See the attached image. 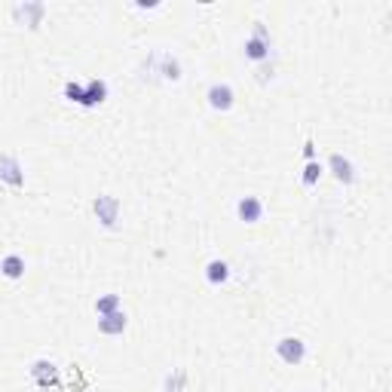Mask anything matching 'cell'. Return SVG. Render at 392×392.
Masks as SVG:
<instances>
[{
	"mask_svg": "<svg viewBox=\"0 0 392 392\" xmlns=\"http://www.w3.org/2000/svg\"><path fill=\"white\" fill-rule=\"evenodd\" d=\"M243 53H245L248 62H255V65H261V62H266V58H270L273 43H270V34H266L264 22H255V31H252V37H245Z\"/></svg>",
	"mask_w": 392,
	"mask_h": 392,
	"instance_id": "obj_1",
	"label": "cell"
},
{
	"mask_svg": "<svg viewBox=\"0 0 392 392\" xmlns=\"http://www.w3.org/2000/svg\"><path fill=\"white\" fill-rule=\"evenodd\" d=\"M93 212H95V218L102 221V227L114 230L116 221H120V199L111 196V194L95 196V199H93Z\"/></svg>",
	"mask_w": 392,
	"mask_h": 392,
	"instance_id": "obj_2",
	"label": "cell"
},
{
	"mask_svg": "<svg viewBox=\"0 0 392 392\" xmlns=\"http://www.w3.org/2000/svg\"><path fill=\"white\" fill-rule=\"evenodd\" d=\"M43 15H46V4H40V0H25V4L13 6V19L19 25H28V28L43 25Z\"/></svg>",
	"mask_w": 392,
	"mask_h": 392,
	"instance_id": "obj_3",
	"label": "cell"
},
{
	"mask_svg": "<svg viewBox=\"0 0 392 392\" xmlns=\"http://www.w3.org/2000/svg\"><path fill=\"white\" fill-rule=\"evenodd\" d=\"M205 98H208V107H212V111H218V114H227L230 107L236 104V93H233L230 83H212V86H208V93H205Z\"/></svg>",
	"mask_w": 392,
	"mask_h": 392,
	"instance_id": "obj_4",
	"label": "cell"
},
{
	"mask_svg": "<svg viewBox=\"0 0 392 392\" xmlns=\"http://www.w3.org/2000/svg\"><path fill=\"white\" fill-rule=\"evenodd\" d=\"M0 181L10 187H25V165L19 163V156L0 154Z\"/></svg>",
	"mask_w": 392,
	"mask_h": 392,
	"instance_id": "obj_5",
	"label": "cell"
},
{
	"mask_svg": "<svg viewBox=\"0 0 392 392\" xmlns=\"http://www.w3.org/2000/svg\"><path fill=\"white\" fill-rule=\"evenodd\" d=\"M276 356L285 365H300L306 358V344L300 337H282L276 344Z\"/></svg>",
	"mask_w": 392,
	"mask_h": 392,
	"instance_id": "obj_6",
	"label": "cell"
},
{
	"mask_svg": "<svg viewBox=\"0 0 392 392\" xmlns=\"http://www.w3.org/2000/svg\"><path fill=\"white\" fill-rule=\"evenodd\" d=\"M328 169H331V175L340 181V184H356V165H353V160L349 156H344V154H331L328 156Z\"/></svg>",
	"mask_w": 392,
	"mask_h": 392,
	"instance_id": "obj_7",
	"label": "cell"
},
{
	"mask_svg": "<svg viewBox=\"0 0 392 392\" xmlns=\"http://www.w3.org/2000/svg\"><path fill=\"white\" fill-rule=\"evenodd\" d=\"M107 80L102 77H93V80H86L83 83V107H98V104H104L107 102Z\"/></svg>",
	"mask_w": 392,
	"mask_h": 392,
	"instance_id": "obj_8",
	"label": "cell"
},
{
	"mask_svg": "<svg viewBox=\"0 0 392 392\" xmlns=\"http://www.w3.org/2000/svg\"><path fill=\"white\" fill-rule=\"evenodd\" d=\"M126 328H129V319L123 310H116L111 316H98V331H102L104 337H120Z\"/></svg>",
	"mask_w": 392,
	"mask_h": 392,
	"instance_id": "obj_9",
	"label": "cell"
},
{
	"mask_svg": "<svg viewBox=\"0 0 392 392\" xmlns=\"http://www.w3.org/2000/svg\"><path fill=\"white\" fill-rule=\"evenodd\" d=\"M236 215H239V221H245V224H257L264 218V203L257 196H243L236 203Z\"/></svg>",
	"mask_w": 392,
	"mask_h": 392,
	"instance_id": "obj_10",
	"label": "cell"
},
{
	"mask_svg": "<svg viewBox=\"0 0 392 392\" xmlns=\"http://www.w3.org/2000/svg\"><path fill=\"white\" fill-rule=\"evenodd\" d=\"M31 380L40 383V386H49V383L58 380V368L53 362H46V358H37V362L31 365Z\"/></svg>",
	"mask_w": 392,
	"mask_h": 392,
	"instance_id": "obj_11",
	"label": "cell"
},
{
	"mask_svg": "<svg viewBox=\"0 0 392 392\" xmlns=\"http://www.w3.org/2000/svg\"><path fill=\"white\" fill-rule=\"evenodd\" d=\"M0 276L4 279H22L25 276V257L22 255H6L0 257Z\"/></svg>",
	"mask_w": 392,
	"mask_h": 392,
	"instance_id": "obj_12",
	"label": "cell"
},
{
	"mask_svg": "<svg viewBox=\"0 0 392 392\" xmlns=\"http://www.w3.org/2000/svg\"><path fill=\"white\" fill-rule=\"evenodd\" d=\"M205 279H208V285H224V282H230V264L227 261H208L205 264Z\"/></svg>",
	"mask_w": 392,
	"mask_h": 392,
	"instance_id": "obj_13",
	"label": "cell"
},
{
	"mask_svg": "<svg viewBox=\"0 0 392 392\" xmlns=\"http://www.w3.org/2000/svg\"><path fill=\"white\" fill-rule=\"evenodd\" d=\"M187 389V371L184 368H175L163 383V392H184Z\"/></svg>",
	"mask_w": 392,
	"mask_h": 392,
	"instance_id": "obj_14",
	"label": "cell"
},
{
	"mask_svg": "<svg viewBox=\"0 0 392 392\" xmlns=\"http://www.w3.org/2000/svg\"><path fill=\"white\" fill-rule=\"evenodd\" d=\"M322 163L319 160H313V163H306L304 165V175H300V181H304V187H316L319 184V178H322Z\"/></svg>",
	"mask_w": 392,
	"mask_h": 392,
	"instance_id": "obj_15",
	"label": "cell"
},
{
	"mask_svg": "<svg viewBox=\"0 0 392 392\" xmlns=\"http://www.w3.org/2000/svg\"><path fill=\"white\" fill-rule=\"evenodd\" d=\"M120 304H123L120 295H104V297L95 300V313H98V316H111V313L120 310Z\"/></svg>",
	"mask_w": 392,
	"mask_h": 392,
	"instance_id": "obj_16",
	"label": "cell"
},
{
	"mask_svg": "<svg viewBox=\"0 0 392 392\" xmlns=\"http://www.w3.org/2000/svg\"><path fill=\"white\" fill-rule=\"evenodd\" d=\"M160 62H163V77L165 80H172V83H178L181 80V65H178V58H172V55H160Z\"/></svg>",
	"mask_w": 392,
	"mask_h": 392,
	"instance_id": "obj_17",
	"label": "cell"
},
{
	"mask_svg": "<svg viewBox=\"0 0 392 392\" xmlns=\"http://www.w3.org/2000/svg\"><path fill=\"white\" fill-rule=\"evenodd\" d=\"M65 98L83 107V83H77V80H68V83H65Z\"/></svg>",
	"mask_w": 392,
	"mask_h": 392,
	"instance_id": "obj_18",
	"label": "cell"
},
{
	"mask_svg": "<svg viewBox=\"0 0 392 392\" xmlns=\"http://www.w3.org/2000/svg\"><path fill=\"white\" fill-rule=\"evenodd\" d=\"M304 156H306V163L316 160V141H306V144H304Z\"/></svg>",
	"mask_w": 392,
	"mask_h": 392,
	"instance_id": "obj_19",
	"label": "cell"
}]
</instances>
